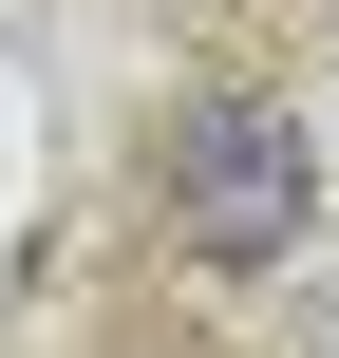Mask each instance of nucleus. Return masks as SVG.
<instances>
[{
    "mask_svg": "<svg viewBox=\"0 0 339 358\" xmlns=\"http://www.w3.org/2000/svg\"><path fill=\"white\" fill-rule=\"evenodd\" d=\"M170 227H189V264H208V283H264V264L321 227V151H302V113L226 94L208 132H170Z\"/></svg>",
    "mask_w": 339,
    "mask_h": 358,
    "instance_id": "1",
    "label": "nucleus"
}]
</instances>
